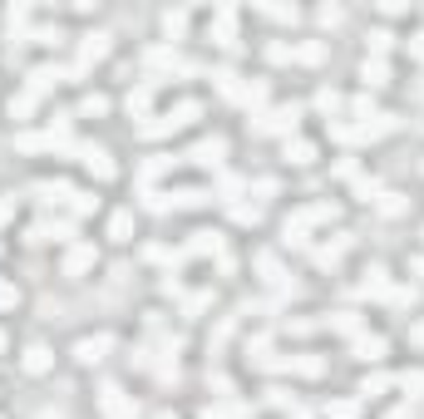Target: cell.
<instances>
[{"label":"cell","mask_w":424,"mask_h":419,"mask_svg":"<svg viewBox=\"0 0 424 419\" xmlns=\"http://www.w3.org/2000/svg\"><path fill=\"white\" fill-rule=\"evenodd\" d=\"M104 415L133 419V400H123V390H113V385H108V390H104Z\"/></svg>","instance_id":"obj_1"},{"label":"cell","mask_w":424,"mask_h":419,"mask_svg":"<svg viewBox=\"0 0 424 419\" xmlns=\"http://www.w3.org/2000/svg\"><path fill=\"white\" fill-rule=\"evenodd\" d=\"M25 370H30V375H45V370H50V350H45V345H30V350H25Z\"/></svg>","instance_id":"obj_2"},{"label":"cell","mask_w":424,"mask_h":419,"mask_svg":"<svg viewBox=\"0 0 424 419\" xmlns=\"http://www.w3.org/2000/svg\"><path fill=\"white\" fill-rule=\"evenodd\" d=\"M104 50H108L104 35H89V40H84V50H79V69H84L89 60H104Z\"/></svg>","instance_id":"obj_3"},{"label":"cell","mask_w":424,"mask_h":419,"mask_svg":"<svg viewBox=\"0 0 424 419\" xmlns=\"http://www.w3.org/2000/svg\"><path fill=\"white\" fill-rule=\"evenodd\" d=\"M84 163H89V173H99V178H113V163H108L104 148H89V153H84Z\"/></svg>","instance_id":"obj_4"},{"label":"cell","mask_w":424,"mask_h":419,"mask_svg":"<svg viewBox=\"0 0 424 419\" xmlns=\"http://www.w3.org/2000/svg\"><path fill=\"white\" fill-rule=\"evenodd\" d=\"M355 350H360V360H380V355H385V340H380V335H360Z\"/></svg>","instance_id":"obj_5"},{"label":"cell","mask_w":424,"mask_h":419,"mask_svg":"<svg viewBox=\"0 0 424 419\" xmlns=\"http://www.w3.org/2000/svg\"><path fill=\"white\" fill-rule=\"evenodd\" d=\"M128 232H133V217H128V212H113V222H108V237H113V242H128Z\"/></svg>","instance_id":"obj_6"},{"label":"cell","mask_w":424,"mask_h":419,"mask_svg":"<svg viewBox=\"0 0 424 419\" xmlns=\"http://www.w3.org/2000/svg\"><path fill=\"white\" fill-rule=\"evenodd\" d=\"M104 350H108V340H104V335H99V340H79V360H99Z\"/></svg>","instance_id":"obj_7"},{"label":"cell","mask_w":424,"mask_h":419,"mask_svg":"<svg viewBox=\"0 0 424 419\" xmlns=\"http://www.w3.org/2000/svg\"><path fill=\"white\" fill-rule=\"evenodd\" d=\"M360 74H365V84H385V65H380V60H365Z\"/></svg>","instance_id":"obj_8"},{"label":"cell","mask_w":424,"mask_h":419,"mask_svg":"<svg viewBox=\"0 0 424 419\" xmlns=\"http://www.w3.org/2000/svg\"><path fill=\"white\" fill-rule=\"evenodd\" d=\"M217 30H222V45H232V35H237V30H232V10L217 15Z\"/></svg>","instance_id":"obj_9"},{"label":"cell","mask_w":424,"mask_h":419,"mask_svg":"<svg viewBox=\"0 0 424 419\" xmlns=\"http://www.w3.org/2000/svg\"><path fill=\"white\" fill-rule=\"evenodd\" d=\"M94 262V252L89 247H79V252H69V272H79V267H89Z\"/></svg>","instance_id":"obj_10"},{"label":"cell","mask_w":424,"mask_h":419,"mask_svg":"<svg viewBox=\"0 0 424 419\" xmlns=\"http://www.w3.org/2000/svg\"><path fill=\"white\" fill-rule=\"evenodd\" d=\"M0 306H15V286H5V281H0Z\"/></svg>","instance_id":"obj_11"},{"label":"cell","mask_w":424,"mask_h":419,"mask_svg":"<svg viewBox=\"0 0 424 419\" xmlns=\"http://www.w3.org/2000/svg\"><path fill=\"white\" fill-rule=\"evenodd\" d=\"M415 55H424V35H420V40H415Z\"/></svg>","instance_id":"obj_12"},{"label":"cell","mask_w":424,"mask_h":419,"mask_svg":"<svg viewBox=\"0 0 424 419\" xmlns=\"http://www.w3.org/2000/svg\"><path fill=\"white\" fill-rule=\"evenodd\" d=\"M415 272H424V257H420V262H415Z\"/></svg>","instance_id":"obj_13"},{"label":"cell","mask_w":424,"mask_h":419,"mask_svg":"<svg viewBox=\"0 0 424 419\" xmlns=\"http://www.w3.org/2000/svg\"><path fill=\"white\" fill-rule=\"evenodd\" d=\"M0 350H5V330H0Z\"/></svg>","instance_id":"obj_14"}]
</instances>
